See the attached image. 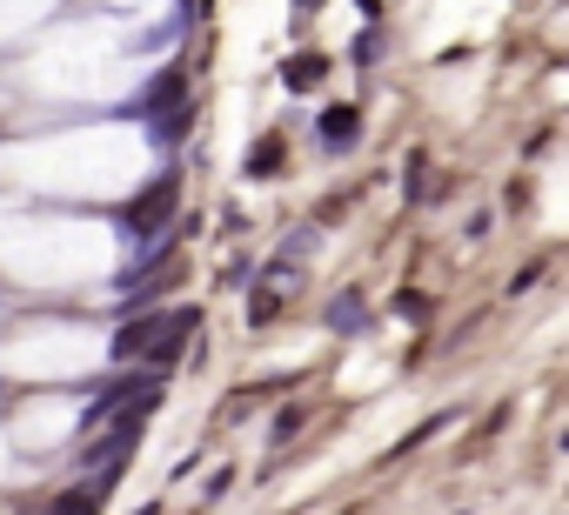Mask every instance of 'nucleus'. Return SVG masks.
<instances>
[{"label": "nucleus", "instance_id": "nucleus-1", "mask_svg": "<svg viewBox=\"0 0 569 515\" xmlns=\"http://www.w3.org/2000/svg\"><path fill=\"white\" fill-rule=\"evenodd\" d=\"M174 208H181V174L168 168V174H154V181L121 208V234L141 248V241H154V234H168V228H174Z\"/></svg>", "mask_w": 569, "mask_h": 515}, {"label": "nucleus", "instance_id": "nucleus-2", "mask_svg": "<svg viewBox=\"0 0 569 515\" xmlns=\"http://www.w3.org/2000/svg\"><path fill=\"white\" fill-rule=\"evenodd\" d=\"M188 335H201V309H168V315L154 322V342L141 349V362H148V375H161V368H174V362L188 355Z\"/></svg>", "mask_w": 569, "mask_h": 515}, {"label": "nucleus", "instance_id": "nucleus-3", "mask_svg": "<svg viewBox=\"0 0 569 515\" xmlns=\"http://www.w3.org/2000/svg\"><path fill=\"white\" fill-rule=\"evenodd\" d=\"M181 101H188V68H161V74L141 88L134 108H141V121H161V114H174Z\"/></svg>", "mask_w": 569, "mask_h": 515}, {"label": "nucleus", "instance_id": "nucleus-4", "mask_svg": "<svg viewBox=\"0 0 569 515\" xmlns=\"http://www.w3.org/2000/svg\"><path fill=\"white\" fill-rule=\"evenodd\" d=\"M154 322H161V315H148V309H141V315H128V322H121V335H114V362H141V349L154 342Z\"/></svg>", "mask_w": 569, "mask_h": 515}, {"label": "nucleus", "instance_id": "nucleus-5", "mask_svg": "<svg viewBox=\"0 0 569 515\" xmlns=\"http://www.w3.org/2000/svg\"><path fill=\"white\" fill-rule=\"evenodd\" d=\"M329 329H336V335H362V329H369V302H362L356 289H342V295L329 302Z\"/></svg>", "mask_w": 569, "mask_h": 515}, {"label": "nucleus", "instance_id": "nucleus-6", "mask_svg": "<svg viewBox=\"0 0 569 515\" xmlns=\"http://www.w3.org/2000/svg\"><path fill=\"white\" fill-rule=\"evenodd\" d=\"M101 508H108V475H94V482H81L54 502V515H101Z\"/></svg>", "mask_w": 569, "mask_h": 515}, {"label": "nucleus", "instance_id": "nucleus-7", "mask_svg": "<svg viewBox=\"0 0 569 515\" xmlns=\"http://www.w3.org/2000/svg\"><path fill=\"white\" fill-rule=\"evenodd\" d=\"M281 81H289L296 94H309V88H322V81H329V61H322V54H296L289 68H281Z\"/></svg>", "mask_w": 569, "mask_h": 515}, {"label": "nucleus", "instance_id": "nucleus-8", "mask_svg": "<svg viewBox=\"0 0 569 515\" xmlns=\"http://www.w3.org/2000/svg\"><path fill=\"white\" fill-rule=\"evenodd\" d=\"M356 134H362V114H356V108H329V114H322V141H329V148H349Z\"/></svg>", "mask_w": 569, "mask_h": 515}, {"label": "nucleus", "instance_id": "nucleus-9", "mask_svg": "<svg viewBox=\"0 0 569 515\" xmlns=\"http://www.w3.org/2000/svg\"><path fill=\"white\" fill-rule=\"evenodd\" d=\"M281 154H289V148H281L274 134H268V141H254V154H248V174H254V181H268V174L281 168Z\"/></svg>", "mask_w": 569, "mask_h": 515}, {"label": "nucleus", "instance_id": "nucleus-10", "mask_svg": "<svg viewBox=\"0 0 569 515\" xmlns=\"http://www.w3.org/2000/svg\"><path fill=\"white\" fill-rule=\"evenodd\" d=\"M188 128H194V108H188V101H181V108H174V114H161V121H154V141H181V134H188Z\"/></svg>", "mask_w": 569, "mask_h": 515}, {"label": "nucleus", "instance_id": "nucleus-11", "mask_svg": "<svg viewBox=\"0 0 569 515\" xmlns=\"http://www.w3.org/2000/svg\"><path fill=\"white\" fill-rule=\"evenodd\" d=\"M296 428H302V408H281V415H274V442H289Z\"/></svg>", "mask_w": 569, "mask_h": 515}, {"label": "nucleus", "instance_id": "nucleus-12", "mask_svg": "<svg viewBox=\"0 0 569 515\" xmlns=\"http://www.w3.org/2000/svg\"><path fill=\"white\" fill-rule=\"evenodd\" d=\"M201 14H208V0H181V28H188V21H201Z\"/></svg>", "mask_w": 569, "mask_h": 515}, {"label": "nucleus", "instance_id": "nucleus-13", "mask_svg": "<svg viewBox=\"0 0 569 515\" xmlns=\"http://www.w3.org/2000/svg\"><path fill=\"white\" fill-rule=\"evenodd\" d=\"M316 8H322V0H296V14H302V21H309V14H316Z\"/></svg>", "mask_w": 569, "mask_h": 515}]
</instances>
